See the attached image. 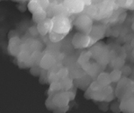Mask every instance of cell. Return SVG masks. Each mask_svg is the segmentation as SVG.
Returning a JSON list of instances; mask_svg holds the SVG:
<instances>
[{"label":"cell","instance_id":"obj_9","mask_svg":"<svg viewBox=\"0 0 134 113\" xmlns=\"http://www.w3.org/2000/svg\"><path fill=\"white\" fill-rule=\"evenodd\" d=\"M109 76H110L111 82H117L121 79V72L120 70H118V69H114V70L109 75Z\"/></svg>","mask_w":134,"mask_h":113},{"label":"cell","instance_id":"obj_12","mask_svg":"<svg viewBox=\"0 0 134 113\" xmlns=\"http://www.w3.org/2000/svg\"><path fill=\"white\" fill-rule=\"evenodd\" d=\"M102 87L103 86H101L97 82H94V83H93L91 85V89L94 90V91H99Z\"/></svg>","mask_w":134,"mask_h":113},{"label":"cell","instance_id":"obj_7","mask_svg":"<svg viewBox=\"0 0 134 113\" xmlns=\"http://www.w3.org/2000/svg\"><path fill=\"white\" fill-rule=\"evenodd\" d=\"M97 83L101 86H106L111 83V79L108 74L102 73L97 78Z\"/></svg>","mask_w":134,"mask_h":113},{"label":"cell","instance_id":"obj_3","mask_svg":"<svg viewBox=\"0 0 134 113\" xmlns=\"http://www.w3.org/2000/svg\"><path fill=\"white\" fill-rule=\"evenodd\" d=\"M76 26H77L78 29L83 32H85L86 33L90 32V31L92 30V21L89 19V17L86 15H82L77 20L76 22Z\"/></svg>","mask_w":134,"mask_h":113},{"label":"cell","instance_id":"obj_5","mask_svg":"<svg viewBox=\"0 0 134 113\" xmlns=\"http://www.w3.org/2000/svg\"><path fill=\"white\" fill-rule=\"evenodd\" d=\"M65 5H67V9L73 13H79L83 10L84 4L82 2H65Z\"/></svg>","mask_w":134,"mask_h":113},{"label":"cell","instance_id":"obj_10","mask_svg":"<svg viewBox=\"0 0 134 113\" xmlns=\"http://www.w3.org/2000/svg\"><path fill=\"white\" fill-rule=\"evenodd\" d=\"M45 17H46V13H45L43 10L41 12H38V13L34 14V20L36 22H38V23L42 21H44Z\"/></svg>","mask_w":134,"mask_h":113},{"label":"cell","instance_id":"obj_1","mask_svg":"<svg viewBox=\"0 0 134 113\" xmlns=\"http://www.w3.org/2000/svg\"><path fill=\"white\" fill-rule=\"evenodd\" d=\"M53 23V30L54 32H58L60 34H66L69 30H70V23H69V21L66 17L61 15L56 16L52 20Z\"/></svg>","mask_w":134,"mask_h":113},{"label":"cell","instance_id":"obj_8","mask_svg":"<svg viewBox=\"0 0 134 113\" xmlns=\"http://www.w3.org/2000/svg\"><path fill=\"white\" fill-rule=\"evenodd\" d=\"M29 8H30V10L34 14L42 11V8L41 7L39 2H35V1H34V2H30V4H29Z\"/></svg>","mask_w":134,"mask_h":113},{"label":"cell","instance_id":"obj_6","mask_svg":"<svg viewBox=\"0 0 134 113\" xmlns=\"http://www.w3.org/2000/svg\"><path fill=\"white\" fill-rule=\"evenodd\" d=\"M54 64H55L54 57L52 56H51V55H46V56L42 58L41 66H42L43 68H49V67H52Z\"/></svg>","mask_w":134,"mask_h":113},{"label":"cell","instance_id":"obj_4","mask_svg":"<svg viewBox=\"0 0 134 113\" xmlns=\"http://www.w3.org/2000/svg\"><path fill=\"white\" fill-rule=\"evenodd\" d=\"M53 28V23H52V20L51 19H46L44 21L38 23L37 26V31L40 34L42 35H45L48 32H51Z\"/></svg>","mask_w":134,"mask_h":113},{"label":"cell","instance_id":"obj_2","mask_svg":"<svg viewBox=\"0 0 134 113\" xmlns=\"http://www.w3.org/2000/svg\"><path fill=\"white\" fill-rule=\"evenodd\" d=\"M91 41H92L91 38L88 35H86L84 33H77L74 36L72 43H73L75 48L80 49V48H86V47L89 46Z\"/></svg>","mask_w":134,"mask_h":113},{"label":"cell","instance_id":"obj_11","mask_svg":"<svg viewBox=\"0 0 134 113\" xmlns=\"http://www.w3.org/2000/svg\"><path fill=\"white\" fill-rule=\"evenodd\" d=\"M64 36H65V34H60V33H58V32H52L49 34V39H51L52 42H58L62 40L64 38Z\"/></svg>","mask_w":134,"mask_h":113}]
</instances>
